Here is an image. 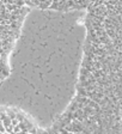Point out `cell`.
<instances>
[{"label": "cell", "mask_w": 122, "mask_h": 134, "mask_svg": "<svg viewBox=\"0 0 122 134\" xmlns=\"http://www.w3.org/2000/svg\"><path fill=\"white\" fill-rule=\"evenodd\" d=\"M28 6L52 10H78L92 4L95 0H24Z\"/></svg>", "instance_id": "cell-1"}]
</instances>
